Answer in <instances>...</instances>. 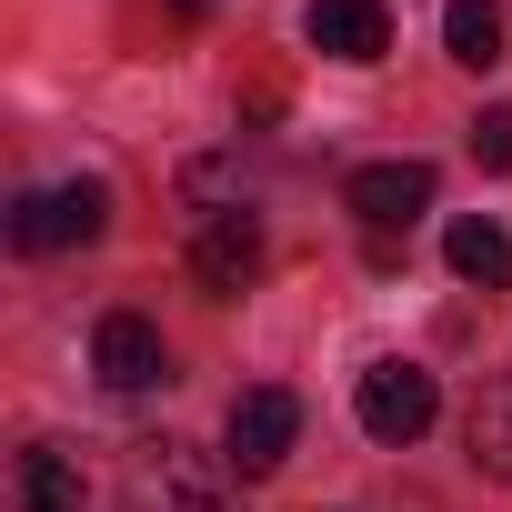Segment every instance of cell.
<instances>
[{"instance_id":"1","label":"cell","mask_w":512,"mask_h":512,"mask_svg":"<svg viewBox=\"0 0 512 512\" xmlns=\"http://www.w3.org/2000/svg\"><path fill=\"white\" fill-rule=\"evenodd\" d=\"M131 512H231V472L201 442H141L131 452Z\"/></svg>"},{"instance_id":"2","label":"cell","mask_w":512,"mask_h":512,"mask_svg":"<svg viewBox=\"0 0 512 512\" xmlns=\"http://www.w3.org/2000/svg\"><path fill=\"white\" fill-rule=\"evenodd\" d=\"M292 442H302V402H292L282 382H251V392L231 402V452H221V462H231L241 482H262V472L292 462Z\"/></svg>"},{"instance_id":"3","label":"cell","mask_w":512,"mask_h":512,"mask_svg":"<svg viewBox=\"0 0 512 512\" xmlns=\"http://www.w3.org/2000/svg\"><path fill=\"white\" fill-rule=\"evenodd\" d=\"M352 412H362V432H372V442H392V452H402V442H422V432H432L442 392H432V372H422V362H372V372H362V392H352Z\"/></svg>"},{"instance_id":"4","label":"cell","mask_w":512,"mask_h":512,"mask_svg":"<svg viewBox=\"0 0 512 512\" xmlns=\"http://www.w3.org/2000/svg\"><path fill=\"white\" fill-rule=\"evenodd\" d=\"M91 372H101L111 392H161V382H171L161 322H141V312H101V332H91Z\"/></svg>"},{"instance_id":"5","label":"cell","mask_w":512,"mask_h":512,"mask_svg":"<svg viewBox=\"0 0 512 512\" xmlns=\"http://www.w3.org/2000/svg\"><path fill=\"white\" fill-rule=\"evenodd\" d=\"M342 201H352L372 231H412V221L432 211V161H362V171L342 181Z\"/></svg>"},{"instance_id":"6","label":"cell","mask_w":512,"mask_h":512,"mask_svg":"<svg viewBox=\"0 0 512 512\" xmlns=\"http://www.w3.org/2000/svg\"><path fill=\"white\" fill-rule=\"evenodd\" d=\"M312 51L322 61H352V71H372L382 51H392V11H382V0H312Z\"/></svg>"},{"instance_id":"7","label":"cell","mask_w":512,"mask_h":512,"mask_svg":"<svg viewBox=\"0 0 512 512\" xmlns=\"http://www.w3.org/2000/svg\"><path fill=\"white\" fill-rule=\"evenodd\" d=\"M191 272H201L211 292H241L251 272H262V221H251V211H211L201 241H191Z\"/></svg>"},{"instance_id":"8","label":"cell","mask_w":512,"mask_h":512,"mask_svg":"<svg viewBox=\"0 0 512 512\" xmlns=\"http://www.w3.org/2000/svg\"><path fill=\"white\" fill-rule=\"evenodd\" d=\"M462 442H472V472L512 482V362H502V372H482V392H472V422H462Z\"/></svg>"},{"instance_id":"9","label":"cell","mask_w":512,"mask_h":512,"mask_svg":"<svg viewBox=\"0 0 512 512\" xmlns=\"http://www.w3.org/2000/svg\"><path fill=\"white\" fill-rule=\"evenodd\" d=\"M442 262H452L472 292H512V231H502V221H452V231H442Z\"/></svg>"},{"instance_id":"10","label":"cell","mask_w":512,"mask_h":512,"mask_svg":"<svg viewBox=\"0 0 512 512\" xmlns=\"http://www.w3.org/2000/svg\"><path fill=\"white\" fill-rule=\"evenodd\" d=\"M442 51H452L462 71H502L512 31H502V11H492V0H452V11H442Z\"/></svg>"},{"instance_id":"11","label":"cell","mask_w":512,"mask_h":512,"mask_svg":"<svg viewBox=\"0 0 512 512\" xmlns=\"http://www.w3.org/2000/svg\"><path fill=\"white\" fill-rule=\"evenodd\" d=\"M21 512H81V462L61 442H31L21 452Z\"/></svg>"},{"instance_id":"12","label":"cell","mask_w":512,"mask_h":512,"mask_svg":"<svg viewBox=\"0 0 512 512\" xmlns=\"http://www.w3.org/2000/svg\"><path fill=\"white\" fill-rule=\"evenodd\" d=\"M11 251H61V191H21L11 201Z\"/></svg>"},{"instance_id":"13","label":"cell","mask_w":512,"mask_h":512,"mask_svg":"<svg viewBox=\"0 0 512 512\" xmlns=\"http://www.w3.org/2000/svg\"><path fill=\"white\" fill-rule=\"evenodd\" d=\"M181 191H191L201 211H241V191H251V171H241V161H191V171H181Z\"/></svg>"},{"instance_id":"14","label":"cell","mask_w":512,"mask_h":512,"mask_svg":"<svg viewBox=\"0 0 512 512\" xmlns=\"http://www.w3.org/2000/svg\"><path fill=\"white\" fill-rule=\"evenodd\" d=\"M101 221H111V191L101 181H61V241H101Z\"/></svg>"},{"instance_id":"15","label":"cell","mask_w":512,"mask_h":512,"mask_svg":"<svg viewBox=\"0 0 512 512\" xmlns=\"http://www.w3.org/2000/svg\"><path fill=\"white\" fill-rule=\"evenodd\" d=\"M472 161L482 171H512V111H482L472 121Z\"/></svg>"}]
</instances>
